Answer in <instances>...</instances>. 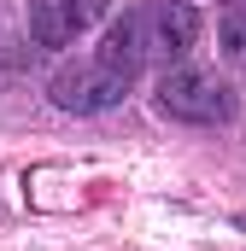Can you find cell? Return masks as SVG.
<instances>
[{
	"mask_svg": "<svg viewBox=\"0 0 246 251\" xmlns=\"http://www.w3.org/2000/svg\"><path fill=\"white\" fill-rule=\"evenodd\" d=\"M158 111L176 123H229L235 117V94L229 82H217L211 70H164L158 76Z\"/></svg>",
	"mask_w": 246,
	"mask_h": 251,
	"instance_id": "cell-3",
	"label": "cell"
},
{
	"mask_svg": "<svg viewBox=\"0 0 246 251\" xmlns=\"http://www.w3.org/2000/svg\"><path fill=\"white\" fill-rule=\"evenodd\" d=\"M135 88V70H123L112 59H88V64H70L47 82L53 105L59 111H76V117H94V111H112L123 105V94Z\"/></svg>",
	"mask_w": 246,
	"mask_h": 251,
	"instance_id": "cell-2",
	"label": "cell"
},
{
	"mask_svg": "<svg viewBox=\"0 0 246 251\" xmlns=\"http://www.w3.org/2000/svg\"><path fill=\"white\" fill-rule=\"evenodd\" d=\"M100 12H106V0H35V12H30V35H35L41 47H70Z\"/></svg>",
	"mask_w": 246,
	"mask_h": 251,
	"instance_id": "cell-4",
	"label": "cell"
},
{
	"mask_svg": "<svg viewBox=\"0 0 246 251\" xmlns=\"http://www.w3.org/2000/svg\"><path fill=\"white\" fill-rule=\"evenodd\" d=\"M199 41V12L187 0H147L129 6L100 41V59L123 64V70H147V64H176L187 47Z\"/></svg>",
	"mask_w": 246,
	"mask_h": 251,
	"instance_id": "cell-1",
	"label": "cell"
},
{
	"mask_svg": "<svg viewBox=\"0 0 246 251\" xmlns=\"http://www.w3.org/2000/svg\"><path fill=\"white\" fill-rule=\"evenodd\" d=\"M217 35H223V53H235V59H246V6L223 18V29H217Z\"/></svg>",
	"mask_w": 246,
	"mask_h": 251,
	"instance_id": "cell-5",
	"label": "cell"
}]
</instances>
